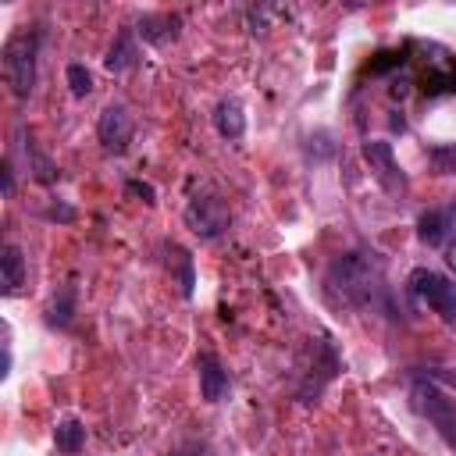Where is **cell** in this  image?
<instances>
[{
  "mask_svg": "<svg viewBox=\"0 0 456 456\" xmlns=\"http://www.w3.org/2000/svg\"><path fill=\"white\" fill-rule=\"evenodd\" d=\"M381 289V260L367 249H353L342 253L331 267H328V292H335L342 303L349 306H367L374 303Z\"/></svg>",
  "mask_w": 456,
  "mask_h": 456,
  "instance_id": "obj_1",
  "label": "cell"
},
{
  "mask_svg": "<svg viewBox=\"0 0 456 456\" xmlns=\"http://www.w3.org/2000/svg\"><path fill=\"white\" fill-rule=\"evenodd\" d=\"M36 50L39 32H14L4 43V78L18 100H25L36 89Z\"/></svg>",
  "mask_w": 456,
  "mask_h": 456,
  "instance_id": "obj_2",
  "label": "cell"
},
{
  "mask_svg": "<svg viewBox=\"0 0 456 456\" xmlns=\"http://www.w3.org/2000/svg\"><path fill=\"white\" fill-rule=\"evenodd\" d=\"M413 406L431 420V428L445 438V445L456 449V399H449L431 378H417V385H413Z\"/></svg>",
  "mask_w": 456,
  "mask_h": 456,
  "instance_id": "obj_3",
  "label": "cell"
},
{
  "mask_svg": "<svg viewBox=\"0 0 456 456\" xmlns=\"http://www.w3.org/2000/svg\"><path fill=\"white\" fill-rule=\"evenodd\" d=\"M410 289L417 299H424L445 324H456V281L428 271V267H417L410 274Z\"/></svg>",
  "mask_w": 456,
  "mask_h": 456,
  "instance_id": "obj_4",
  "label": "cell"
},
{
  "mask_svg": "<svg viewBox=\"0 0 456 456\" xmlns=\"http://www.w3.org/2000/svg\"><path fill=\"white\" fill-rule=\"evenodd\" d=\"M228 221H232V214H228V203L221 196H192L185 207V224L200 239H217L228 228Z\"/></svg>",
  "mask_w": 456,
  "mask_h": 456,
  "instance_id": "obj_5",
  "label": "cell"
},
{
  "mask_svg": "<svg viewBox=\"0 0 456 456\" xmlns=\"http://www.w3.org/2000/svg\"><path fill=\"white\" fill-rule=\"evenodd\" d=\"M363 157H367L374 178L385 185V192H406V175H403V167L395 164L392 142H385V139H370V142H363Z\"/></svg>",
  "mask_w": 456,
  "mask_h": 456,
  "instance_id": "obj_6",
  "label": "cell"
},
{
  "mask_svg": "<svg viewBox=\"0 0 456 456\" xmlns=\"http://www.w3.org/2000/svg\"><path fill=\"white\" fill-rule=\"evenodd\" d=\"M96 132H100V142H103L107 153H125L128 142H132V132H135L128 107H121V103H107L103 114H100Z\"/></svg>",
  "mask_w": 456,
  "mask_h": 456,
  "instance_id": "obj_7",
  "label": "cell"
},
{
  "mask_svg": "<svg viewBox=\"0 0 456 456\" xmlns=\"http://www.w3.org/2000/svg\"><path fill=\"white\" fill-rule=\"evenodd\" d=\"M196 370H200V395L207 403H221L228 395V370L217 363V356H200Z\"/></svg>",
  "mask_w": 456,
  "mask_h": 456,
  "instance_id": "obj_8",
  "label": "cell"
},
{
  "mask_svg": "<svg viewBox=\"0 0 456 456\" xmlns=\"http://www.w3.org/2000/svg\"><path fill=\"white\" fill-rule=\"evenodd\" d=\"M21 281H25V256H21V249L14 242H7L0 249V292L14 296L21 289Z\"/></svg>",
  "mask_w": 456,
  "mask_h": 456,
  "instance_id": "obj_9",
  "label": "cell"
},
{
  "mask_svg": "<svg viewBox=\"0 0 456 456\" xmlns=\"http://www.w3.org/2000/svg\"><path fill=\"white\" fill-rule=\"evenodd\" d=\"M178 25H182V18L178 14H142L139 18V36L146 39V43H167V39H175L178 36Z\"/></svg>",
  "mask_w": 456,
  "mask_h": 456,
  "instance_id": "obj_10",
  "label": "cell"
},
{
  "mask_svg": "<svg viewBox=\"0 0 456 456\" xmlns=\"http://www.w3.org/2000/svg\"><path fill=\"white\" fill-rule=\"evenodd\" d=\"M449 232H452V214L449 210H424L420 221H417V235L428 246H442L449 239Z\"/></svg>",
  "mask_w": 456,
  "mask_h": 456,
  "instance_id": "obj_11",
  "label": "cell"
},
{
  "mask_svg": "<svg viewBox=\"0 0 456 456\" xmlns=\"http://www.w3.org/2000/svg\"><path fill=\"white\" fill-rule=\"evenodd\" d=\"M214 128H217L224 139H242V132H246L242 103H239V100H221L217 110H214Z\"/></svg>",
  "mask_w": 456,
  "mask_h": 456,
  "instance_id": "obj_12",
  "label": "cell"
},
{
  "mask_svg": "<svg viewBox=\"0 0 456 456\" xmlns=\"http://www.w3.org/2000/svg\"><path fill=\"white\" fill-rule=\"evenodd\" d=\"M135 39H132V28H121L118 36H114V43L107 46V57H103V64H107V71H125V68H132L135 64Z\"/></svg>",
  "mask_w": 456,
  "mask_h": 456,
  "instance_id": "obj_13",
  "label": "cell"
},
{
  "mask_svg": "<svg viewBox=\"0 0 456 456\" xmlns=\"http://www.w3.org/2000/svg\"><path fill=\"white\" fill-rule=\"evenodd\" d=\"M53 445L61 449V452H78L82 445H86V428H82V420H75V417H68V420H61L57 428H53Z\"/></svg>",
  "mask_w": 456,
  "mask_h": 456,
  "instance_id": "obj_14",
  "label": "cell"
},
{
  "mask_svg": "<svg viewBox=\"0 0 456 456\" xmlns=\"http://www.w3.org/2000/svg\"><path fill=\"white\" fill-rule=\"evenodd\" d=\"M71 314H75V289L64 285V289L53 296V303H50V310H46V321L57 324V328H68V324H71Z\"/></svg>",
  "mask_w": 456,
  "mask_h": 456,
  "instance_id": "obj_15",
  "label": "cell"
},
{
  "mask_svg": "<svg viewBox=\"0 0 456 456\" xmlns=\"http://www.w3.org/2000/svg\"><path fill=\"white\" fill-rule=\"evenodd\" d=\"M68 89H71V96H89L93 93V75H89V68L86 64H68Z\"/></svg>",
  "mask_w": 456,
  "mask_h": 456,
  "instance_id": "obj_16",
  "label": "cell"
},
{
  "mask_svg": "<svg viewBox=\"0 0 456 456\" xmlns=\"http://www.w3.org/2000/svg\"><path fill=\"white\" fill-rule=\"evenodd\" d=\"M28 164H32V175L43 182V185H50V182H57V164L50 160V157H43V153H36L32 146H28Z\"/></svg>",
  "mask_w": 456,
  "mask_h": 456,
  "instance_id": "obj_17",
  "label": "cell"
},
{
  "mask_svg": "<svg viewBox=\"0 0 456 456\" xmlns=\"http://www.w3.org/2000/svg\"><path fill=\"white\" fill-rule=\"evenodd\" d=\"M428 157H431L435 171H442V175H456V146H431Z\"/></svg>",
  "mask_w": 456,
  "mask_h": 456,
  "instance_id": "obj_18",
  "label": "cell"
},
{
  "mask_svg": "<svg viewBox=\"0 0 456 456\" xmlns=\"http://www.w3.org/2000/svg\"><path fill=\"white\" fill-rule=\"evenodd\" d=\"M178 285H182V296H192V256L182 249V267H178Z\"/></svg>",
  "mask_w": 456,
  "mask_h": 456,
  "instance_id": "obj_19",
  "label": "cell"
},
{
  "mask_svg": "<svg viewBox=\"0 0 456 456\" xmlns=\"http://www.w3.org/2000/svg\"><path fill=\"white\" fill-rule=\"evenodd\" d=\"M125 189H128L132 196H142V203H150V207L157 203V192H153V185H146V182H135V178H132Z\"/></svg>",
  "mask_w": 456,
  "mask_h": 456,
  "instance_id": "obj_20",
  "label": "cell"
},
{
  "mask_svg": "<svg viewBox=\"0 0 456 456\" xmlns=\"http://www.w3.org/2000/svg\"><path fill=\"white\" fill-rule=\"evenodd\" d=\"M431 381H435V385H445V388L456 392V370H452V367H438V370H431Z\"/></svg>",
  "mask_w": 456,
  "mask_h": 456,
  "instance_id": "obj_21",
  "label": "cell"
},
{
  "mask_svg": "<svg viewBox=\"0 0 456 456\" xmlns=\"http://www.w3.org/2000/svg\"><path fill=\"white\" fill-rule=\"evenodd\" d=\"M43 214H46L50 221H75V210H71V207H64V203H57V207H46Z\"/></svg>",
  "mask_w": 456,
  "mask_h": 456,
  "instance_id": "obj_22",
  "label": "cell"
},
{
  "mask_svg": "<svg viewBox=\"0 0 456 456\" xmlns=\"http://www.w3.org/2000/svg\"><path fill=\"white\" fill-rule=\"evenodd\" d=\"M378 57H381V61H374V64H370V71H385V68H392V64H399V61H403V53H392V50H388V53H378Z\"/></svg>",
  "mask_w": 456,
  "mask_h": 456,
  "instance_id": "obj_23",
  "label": "cell"
},
{
  "mask_svg": "<svg viewBox=\"0 0 456 456\" xmlns=\"http://www.w3.org/2000/svg\"><path fill=\"white\" fill-rule=\"evenodd\" d=\"M0 175H4V196H11V192H14V171H11V164H7V160H4Z\"/></svg>",
  "mask_w": 456,
  "mask_h": 456,
  "instance_id": "obj_24",
  "label": "cell"
},
{
  "mask_svg": "<svg viewBox=\"0 0 456 456\" xmlns=\"http://www.w3.org/2000/svg\"><path fill=\"white\" fill-rule=\"evenodd\" d=\"M445 264H449V267L456 271V235H452V239L445 242Z\"/></svg>",
  "mask_w": 456,
  "mask_h": 456,
  "instance_id": "obj_25",
  "label": "cell"
}]
</instances>
